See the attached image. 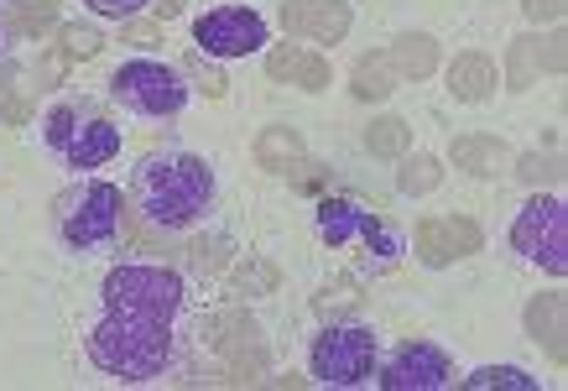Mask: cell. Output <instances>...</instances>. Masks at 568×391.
I'll return each instance as SVG.
<instances>
[{
	"label": "cell",
	"instance_id": "6",
	"mask_svg": "<svg viewBox=\"0 0 568 391\" xmlns=\"http://www.w3.org/2000/svg\"><path fill=\"white\" fill-rule=\"evenodd\" d=\"M376 371V334L361 323H334L313 340V381L324 387H361Z\"/></svg>",
	"mask_w": 568,
	"mask_h": 391
},
{
	"label": "cell",
	"instance_id": "21",
	"mask_svg": "<svg viewBox=\"0 0 568 391\" xmlns=\"http://www.w3.org/2000/svg\"><path fill=\"white\" fill-rule=\"evenodd\" d=\"M392 63L386 58H361V69H355V94L361 100H386L392 94Z\"/></svg>",
	"mask_w": 568,
	"mask_h": 391
},
{
	"label": "cell",
	"instance_id": "13",
	"mask_svg": "<svg viewBox=\"0 0 568 391\" xmlns=\"http://www.w3.org/2000/svg\"><path fill=\"white\" fill-rule=\"evenodd\" d=\"M266 69H272V79L308 89V94L328 89V63L318 58V52H308V48H293V42H287V48H272V52H266Z\"/></svg>",
	"mask_w": 568,
	"mask_h": 391
},
{
	"label": "cell",
	"instance_id": "5",
	"mask_svg": "<svg viewBox=\"0 0 568 391\" xmlns=\"http://www.w3.org/2000/svg\"><path fill=\"white\" fill-rule=\"evenodd\" d=\"M110 94H115V104L136 110V116H178V110H183V100H189V84H183V73L168 69V63L131 58V63H121V69H115Z\"/></svg>",
	"mask_w": 568,
	"mask_h": 391
},
{
	"label": "cell",
	"instance_id": "26",
	"mask_svg": "<svg viewBox=\"0 0 568 391\" xmlns=\"http://www.w3.org/2000/svg\"><path fill=\"white\" fill-rule=\"evenodd\" d=\"M89 11H100V17H115V21H125V17H136L146 0H84Z\"/></svg>",
	"mask_w": 568,
	"mask_h": 391
},
{
	"label": "cell",
	"instance_id": "1",
	"mask_svg": "<svg viewBox=\"0 0 568 391\" xmlns=\"http://www.w3.org/2000/svg\"><path fill=\"white\" fill-rule=\"evenodd\" d=\"M183 319V277L168 267H115L104 277V319L89 334V360L115 381L168 371Z\"/></svg>",
	"mask_w": 568,
	"mask_h": 391
},
{
	"label": "cell",
	"instance_id": "24",
	"mask_svg": "<svg viewBox=\"0 0 568 391\" xmlns=\"http://www.w3.org/2000/svg\"><path fill=\"white\" fill-rule=\"evenodd\" d=\"M521 178H527V183H558V178H564V162H558V157H521Z\"/></svg>",
	"mask_w": 568,
	"mask_h": 391
},
{
	"label": "cell",
	"instance_id": "27",
	"mask_svg": "<svg viewBox=\"0 0 568 391\" xmlns=\"http://www.w3.org/2000/svg\"><path fill=\"white\" fill-rule=\"evenodd\" d=\"M527 17L532 21H558L564 17V0H527Z\"/></svg>",
	"mask_w": 568,
	"mask_h": 391
},
{
	"label": "cell",
	"instance_id": "3",
	"mask_svg": "<svg viewBox=\"0 0 568 391\" xmlns=\"http://www.w3.org/2000/svg\"><path fill=\"white\" fill-rule=\"evenodd\" d=\"M121 209H125L121 188L104 183V178H84V183L58 193L52 214H58V235L69 240V245L100 251V245H110V240L121 235Z\"/></svg>",
	"mask_w": 568,
	"mask_h": 391
},
{
	"label": "cell",
	"instance_id": "23",
	"mask_svg": "<svg viewBox=\"0 0 568 391\" xmlns=\"http://www.w3.org/2000/svg\"><path fill=\"white\" fill-rule=\"evenodd\" d=\"M396 183H402V193H428V188L444 183V168H438V157H413Z\"/></svg>",
	"mask_w": 568,
	"mask_h": 391
},
{
	"label": "cell",
	"instance_id": "29",
	"mask_svg": "<svg viewBox=\"0 0 568 391\" xmlns=\"http://www.w3.org/2000/svg\"><path fill=\"white\" fill-rule=\"evenodd\" d=\"M0 48H6V27H0Z\"/></svg>",
	"mask_w": 568,
	"mask_h": 391
},
{
	"label": "cell",
	"instance_id": "9",
	"mask_svg": "<svg viewBox=\"0 0 568 391\" xmlns=\"http://www.w3.org/2000/svg\"><path fill=\"white\" fill-rule=\"evenodd\" d=\"M381 387L386 391H438V387H454V365L438 344L428 340H407L396 344L392 360L381 365Z\"/></svg>",
	"mask_w": 568,
	"mask_h": 391
},
{
	"label": "cell",
	"instance_id": "2",
	"mask_svg": "<svg viewBox=\"0 0 568 391\" xmlns=\"http://www.w3.org/2000/svg\"><path fill=\"white\" fill-rule=\"evenodd\" d=\"M131 199L156 230H189L214 199V172L193 152H152L131 178Z\"/></svg>",
	"mask_w": 568,
	"mask_h": 391
},
{
	"label": "cell",
	"instance_id": "20",
	"mask_svg": "<svg viewBox=\"0 0 568 391\" xmlns=\"http://www.w3.org/2000/svg\"><path fill=\"white\" fill-rule=\"evenodd\" d=\"M365 147L376 157H402L407 152V120H396V116H381L371 131H365Z\"/></svg>",
	"mask_w": 568,
	"mask_h": 391
},
{
	"label": "cell",
	"instance_id": "19",
	"mask_svg": "<svg viewBox=\"0 0 568 391\" xmlns=\"http://www.w3.org/2000/svg\"><path fill=\"white\" fill-rule=\"evenodd\" d=\"M52 17H58V0H11V11H6V32L37 37Z\"/></svg>",
	"mask_w": 568,
	"mask_h": 391
},
{
	"label": "cell",
	"instance_id": "28",
	"mask_svg": "<svg viewBox=\"0 0 568 391\" xmlns=\"http://www.w3.org/2000/svg\"><path fill=\"white\" fill-rule=\"evenodd\" d=\"M156 11H162V17H178V11H183V0H156Z\"/></svg>",
	"mask_w": 568,
	"mask_h": 391
},
{
	"label": "cell",
	"instance_id": "4",
	"mask_svg": "<svg viewBox=\"0 0 568 391\" xmlns=\"http://www.w3.org/2000/svg\"><path fill=\"white\" fill-rule=\"evenodd\" d=\"M48 147L69 168H100V162H110V157L121 152V131L110 126V116L104 110H94L89 100H63L48 110Z\"/></svg>",
	"mask_w": 568,
	"mask_h": 391
},
{
	"label": "cell",
	"instance_id": "8",
	"mask_svg": "<svg viewBox=\"0 0 568 391\" xmlns=\"http://www.w3.org/2000/svg\"><path fill=\"white\" fill-rule=\"evenodd\" d=\"M511 245H517L532 267L564 277L568 272V209L564 199H532L511 224Z\"/></svg>",
	"mask_w": 568,
	"mask_h": 391
},
{
	"label": "cell",
	"instance_id": "17",
	"mask_svg": "<svg viewBox=\"0 0 568 391\" xmlns=\"http://www.w3.org/2000/svg\"><path fill=\"white\" fill-rule=\"evenodd\" d=\"M386 63H392L402 79H428V73L438 69V42H433V37H423V32L402 37V42L386 52Z\"/></svg>",
	"mask_w": 568,
	"mask_h": 391
},
{
	"label": "cell",
	"instance_id": "7",
	"mask_svg": "<svg viewBox=\"0 0 568 391\" xmlns=\"http://www.w3.org/2000/svg\"><path fill=\"white\" fill-rule=\"evenodd\" d=\"M318 235L334 245V251H345L349 240H365V251H371V267H396V255H402V235H396L386 220L376 214H365L361 204H349V199H324L318 204Z\"/></svg>",
	"mask_w": 568,
	"mask_h": 391
},
{
	"label": "cell",
	"instance_id": "11",
	"mask_svg": "<svg viewBox=\"0 0 568 391\" xmlns=\"http://www.w3.org/2000/svg\"><path fill=\"white\" fill-rule=\"evenodd\" d=\"M469 251H480V224L475 220L448 214V220L417 224V261H423V267H448V261H459V255H469Z\"/></svg>",
	"mask_w": 568,
	"mask_h": 391
},
{
	"label": "cell",
	"instance_id": "18",
	"mask_svg": "<svg viewBox=\"0 0 568 391\" xmlns=\"http://www.w3.org/2000/svg\"><path fill=\"white\" fill-rule=\"evenodd\" d=\"M256 157H261V168L287 172L297 157H303V137H297L293 126H266L256 137Z\"/></svg>",
	"mask_w": 568,
	"mask_h": 391
},
{
	"label": "cell",
	"instance_id": "22",
	"mask_svg": "<svg viewBox=\"0 0 568 391\" xmlns=\"http://www.w3.org/2000/svg\"><path fill=\"white\" fill-rule=\"evenodd\" d=\"M469 391H490V387H517V391H532L537 381L527 371H517V365H485V371H475L465 381Z\"/></svg>",
	"mask_w": 568,
	"mask_h": 391
},
{
	"label": "cell",
	"instance_id": "16",
	"mask_svg": "<svg viewBox=\"0 0 568 391\" xmlns=\"http://www.w3.org/2000/svg\"><path fill=\"white\" fill-rule=\"evenodd\" d=\"M527 329L548 344L552 360H564V292H542V298L527 308Z\"/></svg>",
	"mask_w": 568,
	"mask_h": 391
},
{
	"label": "cell",
	"instance_id": "14",
	"mask_svg": "<svg viewBox=\"0 0 568 391\" xmlns=\"http://www.w3.org/2000/svg\"><path fill=\"white\" fill-rule=\"evenodd\" d=\"M448 157L465 172H475V178H500V172L511 168V152H506L496 137H454Z\"/></svg>",
	"mask_w": 568,
	"mask_h": 391
},
{
	"label": "cell",
	"instance_id": "25",
	"mask_svg": "<svg viewBox=\"0 0 568 391\" xmlns=\"http://www.w3.org/2000/svg\"><path fill=\"white\" fill-rule=\"evenodd\" d=\"M63 52H69V58L100 52V32H89V27H63Z\"/></svg>",
	"mask_w": 568,
	"mask_h": 391
},
{
	"label": "cell",
	"instance_id": "10",
	"mask_svg": "<svg viewBox=\"0 0 568 391\" xmlns=\"http://www.w3.org/2000/svg\"><path fill=\"white\" fill-rule=\"evenodd\" d=\"M193 42L209 58H245V52H256L266 42V21L256 11H245V6H220L193 27Z\"/></svg>",
	"mask_w": 568,
	"mask_h": 391
},
{
	"label": "cell",
	"instance_id": "12",
	"mask_svg": "<svg viewBox=\"0 0 568 391\" xmlns=\"http://www.w3.org/2000/svg\"><path fill=\"white\" fill-rule=\"evenodd\" d=\"M282 27L303 42H339L349 32V0H287Z\"/></svg>",
	"mask_w": 568,
	"mask_h": 391
},
{
	"label": "cell",
	"instance_id": "15",
	"mask_svg": "<svg viewBox=\"0 0 568 391\" xmlns=\"http://www.w3.org/2000/svg\"><path fill=\"white\" fill-rule=\"evenodd\" d=\"M448 89H454V100H465V104L490 100V89H496V63L480 58V52L454 58V69H448Z\"/></svg>",
	"mask_w": 568,
	"mask_h": 391
}]
</instances>
